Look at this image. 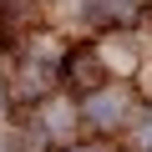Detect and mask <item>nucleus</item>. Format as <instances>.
<instances>
[{
	"mask_svg": "<svg viewBox=\"0 0 152 152\" xmlns=\"http://www.w3.org/2000/svg\"><path fill=\"white\" fill-rule=\"evenodd\" d=\"M122 112H127V96H122V91H102V96L86 102V117H91L96 127H117Z\"/></svg>",
	"mask_w": 152,
	"mask_h": 152,
	"instance_id": "1",
	"label": "nucleus"
}]
</instances>
